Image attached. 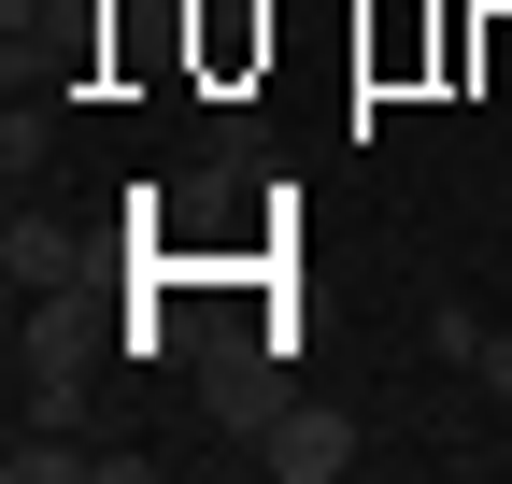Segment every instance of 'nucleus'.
Returning <instances> with one entry per match:
<instances>
[{
    "label": "nucleus",
    "instance_id": "2",
    "mask_svg": "<svg viewBox=\"0 0 512 484\" xmlns=\"http://www.w3.org/2000/svg\"><path fill=\"white\" fill-rule=\"evenodd\" d=\"M0 470H15V484H72V470H100L72 428H15V442H0Z\"/></svg>",
    "mask_w": 512,
    "mask_h": 484
},
{
    "label": "nucleus",
    "instance_id": "5",
    "mask_svg": "<svg viewBox=\"0 0 512 484\" xmlns=\"http://www.w3.org/2000/svg\"><path fill=\"white\" fill-rule=\"evenodd\" d=\"M498 470H512V442H498Z\"/></svg>",
    "mask_w": 512,
    "mask_h": 484
},
{
    "label": "nucleus",
    "instance_id": "3",
    "mask_svg": "<svg viewBox=\"0 0 512 484\" xmlns=\"http://www.w3.org/2000/svg\"><path fill=\"white\" fill-rule=\"evenodd\" d=\"M43 143H57V129H43V100H15V114H0V171H15V186L43 171Z\"/></svg>",
    "mask_w": 512,
    "mask_h": 484
},
{
    "label": "nucleus",
    "instance_id": "4",
    "mask_svg": "<svg viewBox=\"0 0 512 484\" xmlns=\"http://www.w3.org/2000/svg\"><path fill=\"white\" fill-rule=\"evenodd\" d=\"M456 371H484V399L512 413V328H470V356H456Z\"/></svg>",
    "mask_w": 512,
    "mask_h": 484
},
{
    "label": "nucleus",
    "instance_id": "1",
    "mask_svg": "<svg viewBox=\"0 0 512 484\" xmlns=\"http://www.w3.org/2000/svg\"><path fill=\"white\" fill-rule=\"evenodd\" d=\"M256 456H271L285 484H342V470H356V428H342L328 399H285L271 428H256Z\"/></svg>",
    "mask_w": 512,
    "mask_h": 484
}]
</instances>
